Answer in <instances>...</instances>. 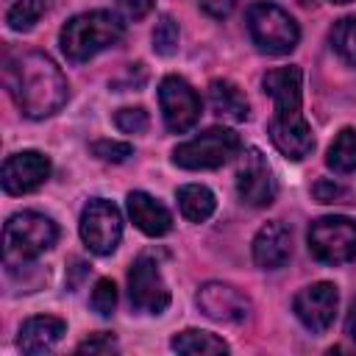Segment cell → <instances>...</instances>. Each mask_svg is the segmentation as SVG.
<instances>
[{
	"label": "cell",
	"instance_id": "6da1fadb",
	"mask_svg": "<svg viewBox=\"0 0 356 356\" xmlns=\"http://www.w3.org/2000/svg\"><path fill=\"white\" fill-rule=\"evenodd\" d=\"M264 92L273 97V120L270 139L281 156L292 161H303L314 150L312 128L303 117V72L300 67H275L261 78Z\"/></svg>",
	"mask_w": 356,
	"mask_h": 356
},
{
	"label": "cell",
	"instance_id": "7a4b0ae2",
	"mask_svg": "<svg viewBox=\"0 0 356 356\" xmlns=\"http://www.w3.org/2000/svg\"><path fill=\"white\" fill-rule=\"evenodd\" d=\"M6 86L19 111L31 120L53 117L70 97L61 67L44 53H22L6 64Z\"/></svg>",
	"mask_w": 356,
	"mask_h": 356
},
{
	"label": "cell",
	"instance_id": "3957f363",
	"mask_svg": "<svg viewBox=\"0 0 356 356\" xmlns=\"http://www.w3.org/2000/svg\"><path fill=\"white\" fill-rule=\"evenodd\" d=\"M125 33V22L120 14L111 11H86L72 17L70 22H64L61 33H58V44L61 53L67 56V61L72 64H83L89 58H95L97 53L114 47Z\"/></svg>",
	"mask_w": 356,
	"mask_h": 356
},
{
	"label": "cell",
	"instance_id": "277c9868",
	"mask_svg": "<svg viewBox=\"0 0 356 356\" xmlns=\"http://www.w3.org/2000/svg\"><path fill=\"white\" fill-rule=\"evenodd\" d=\"M58 239V228L47 214L17 211L3 225V259L6 267H17L50 250Z\"/></svg>",
	"mask_w": 356,
	"mask_h": 356
},
{
	"label": "cell",
	"instance_id": "5b68a950",
	"mask_svg": "<svg viewBox=\"0 0 356 356\" xmlns=\"http://www.w3.org/2000/svg\"><path fill=\"white\" fill-rule=\"evenodd\" d=\"M248 31L253 44L267 56H286L300 42L295 17L275 3H253L248 8Z\"/></svg>",
	"mask_w": 356,
	"mask_h": 356
},
{
	"label": "cell",
	"instance_id": "8992f818",
	"mask_svg": "<svg viewBox=\"0 0 356 356\" xmlns=\"http://www.w3.org/2000/svg\"><path fill=\"white\" fill-rule=\"evenodd\" d=\"M239 134L222 125H214L197 134L189 142H181L172 150V164L181 170H217L239 153Z\"/></svg>",
	"mask_w": 356,
	"mask_h": 356
},
{
	"label": "cell",
	"instance_id": "52a82bcc",
	"mask_svg": "<svg viewBox=\"0 0 356 356\" xmlns=\"http://www.w3.org/2000/svg\"><path fill=\"white\" fill-rule=\"evenodd\" d=\"M309 253L323 264H348L356 259V220L331 214L309 225Z\"/></svg>",
	"mask_w": 356,
	"mask_h": 356
},
{
	"label": "cell",
	"instance_id": "ba28073f",
	"mask_svg": "<svg viewBox=\"0 0 356 356\" xmlns=\"http://www.w3.org/2000/svg\"><path fill=\"white\" fill-rule=\"evenodd\" d=\"M81 239L83 245L97 253V256H108L117 250L120 239H122V214L120 209L106 200V197H92L83 211H81V222H78Z\"/></svg>",
	"mask_w": 356,
	"mask_h": 356
},
{
	"label": "cell",
	"instance_id": "9c48e42d",
	"mask_svg": "<svg viewBox=\"0 0 356 356\" xmlns=\"http://www.w3.org/2000/svg\"><path fill=\"white\" fill-rule=\"evenodd\" d=\"M236 192L242 203L253 209H264L275 200L278 184L273 178V170L259 147H245L239 153V167H236Z\"/></svg>",
	"mask_w": 356,
	"mask_h": 356
},
{
	"label": "cell",
	"instance_id": "30bf717a",
	"mask_svg": "<svg viewBox=\"0 0 356 356\" xmlns=\"http://www.w3.org/2000/svg\"><path fill=\"white\" fill-rule=\"evenodd\" d=\"M159 103H161L164 125L172 134H186L200 120V97H197V92L181 75L161 78V83H159Z\"/></svg>",
	"mask_w": 356,
	"mask_h": 356
},
{
	"label": "cell",
	"instance_id": "8fae6325",
	"mask_svg": "<svg viewBox=\"0 0 356 356\" xmlns=\"http://www.w3.org/2000/svg\"><path fill=\"white\" fill-rule=\"evenodd\" d=\"M128 295L131 306L145 314H161L170 306V289L159 264L150 256H139L128 270Z\"/></svg>",
	"mask_w": 356,
	"mask_h": 356
},
{
	"label": "cell",
	"instance_id": "7c38bea8",
	"mask_svg": "<svg viewBox=\"0 0 356 356\" xmlns=\"http://www.w3.org/2000/svg\"><path fill=\"white\" fill-rule=\"evenodd\" d=\"M197 309L217 323H242L250 317V298L225 281H206L195 295Z\"/></svg>",
	"mask_w": 356,
	"mask_h": 356
},
{
	"label": "cell",
	"instance_id": "4fadbf2b",
	"mask_svg": "<svg viewBox=\"0 0 356 356\" xmlns=\"http://www.w3.org/2000/svg\"><path fill=\"white\" fill-rule=\"evenodd\" d=\"M337 306H339V292L328 281H317V284L303 286L292 300V309H295L298 320L312 334H320L334 323Z\"/></svg>",
	"mask_w": 356,
	"mask_h": 356
},
{
	"label": "cell",
	"instance_id": "5bb4252c",
	"mask_svg": "<svg viewBox=\"0 0 356 356\" xmlns=\"http://www.w3.org/2000/svg\"><path fill=\"white\" fill-rule=\"evenodd\" d=\"M50 159L39 150H19L3 161V189L8 195H28L50 178Z\"/></svg>",
	"mask_w": 356,
	"mask_h": 356
},
{
	"label": "cell",
	"instance_id": "9a60e30c",
	"mask_svg": "<svg viewBox=\"0 0 356 356\" xmlns=\"http://www.w3.org/2000/svg\"><path fill=\"white\" fill-rule=\"evenodd\" d=\"M292 253V234L281 220L264 222L253 236V261L261 270H278L289 261Z\"/></svg>",
	"mask_w": 356,
	"mask_h": 356
},
{
	"label": "cell",
	"instance_id": "2e32d148",
	"mask_svg": "<svg viewBox=\"0 0 356 356\" xmlns=\"http://www.w3.org/2000/svg\"><path fill=\"white\" fill-rule=\"evenodd\" d=\"M67 334V323L61 317L53 314H39V317H28L19 325V337L17 345L22 353L28 356H39V353H50Z\"/></svg>",
	"mask_w": 356,
	"mask_h": 356
},
{
	"label": "cell",
	"instance_id": "e0dca14e",
	"mask_svg": "<svg viewBox=\"0 0 356 356\" xmlns=\"http://www.w3.org/2000/svg\"><path fill=\"white\" fill-rule=\"evenodd\" d=\"M128 217L134 220V225L147 234V236H164L172 228V214L167 211L164 203H159L153 195L147 192H128Z\"/></svg>",
	"mask_w": 356,
	"mask_h": 356
},
{
	"label": "cell",
	"instance_id": "ac0fdd59",
	"mask_svg": "<svg viewBox=\"0 0 356 356\" xmlns=\"http://www.w3.org/2000/svg\"><path fill=\"white\" fill-rule=\"evenodd\" d=\"M209 103H211V111L222 120H234V122H242L248 120L250 114V106L242 95V89L225 78H217L209 83Z\"/></svg>",
	"mask_w": 356,
	"mask_h": 356
},
{
	"label": "cell",
	"instance_id": "d6986e66",
	"mask_svg": "<svg viewBox=\"0 0 356 356\" xmlns=\"http://www.w3.org/2000/svg\"><path fill=\"white\" fill-rule=\"evenodd\" d=\"M175 197H178V206H181V214L189 222H206L217 209L214 192L203 184H184V186H178Z\"/></svg>",
	"mask_w": 356,
	"mask_h": 356
},
{
	"label": "cell",
	"instance_id": "ffe728a7",
	"mask_svg": "<svg viewBox=\"0 0 356 356\" xmlns=\"http://www.w3.org/2000/svg\"><path fill=\"white\" fill-rule=\"evenodd\" d=\"M170 348L178 353H189V356H206V353H228V342L220 339L211 331H200V328H186L181 334H175L170 339Z\"/></svg>",
	"mask_w": 356,
	"mask_h": 356
},
{
	"label": "cell",
	"instance_id": "44dd1931",
	"mask_svg": "<svg viewBox=\"0 0 356 356\" xmlns=\"http://www.w3.org/2000/svg\"><path fill=\"white\" fill-rule=\"evenodd\" d=\"M325 164L334 172H353L356 170V131L353 128H342L337 134V139L328 147Z\"/></svg>",
	"mask_w": 356,
	"mask_h": 356
},
{
	"label": "cell",
	"instance_id": "7402d4cb",
	"mask_svg": "<svg viewBox=\"0 0 356 356\" xmlns=\"http://www.w3.org/2000/svg\"><path fill=\"white\" fill-rule=\"evenodd\" d=\"M47 8H50V0H17V3L8 8L6 22H8L11 31L25 33V31H31V28L42 19V14H44Z\"/></svg>",
	"mask_w": 356,
	"mask_h": 356
},
{
	"label": "cell",
	"instance_id": "603a6c76",
	"mask_svg": "<svg viewBox=\"0 0 356 356\" xmlns=\"http://www.w3.org/2000/svg\"><path fill=\"white\" fill-rule=\"evenodd\" d=\"M331 47L342 56V61L356 67V17H342V19L334 22V28H331Z\"/></svg>",
	"mask_w": 356,
	"mask_h": 356
},
{
	"label": "cell",
	"instance_id": "cb8c5ba5",
	"mask_svg": "<svg viewBox=\"0 0 356 356\" xmlns=\"http://www.w3.org/2000/svg\"><path fill=\"white\" fill-rule=\"evenodd\" d=\"M178 39H181L178 22L170 14H161L159 22H156V28H153V50L159 56H172L178 50Z\"/></svg>",
	"mask_w": 356,
	"mask_h": 356
},
{
	"label": "cell",
	"instance_id": "d4e9b609",
	"mask_svg": "<svg viewBox=\"0 0 356 356\" xmlns=\"http://www.w3.org/2000/svg\"><path fill=\"white\" fill-rule=\"evenodd\" d=\"M114 125L122 131V134H145L147 125H150V117L142 106H125L114 114Z\"/></svg>",
	"mask_w": 356,
	"mask_h": 356
},
{
	"label": "cell",
	"instance_id": "484cf974",
	"mask_svg": "<svg viewBox=\"0 0 356 356\" xmlns=\"http://www.w3.org/2000/svg\"><path fill=\"white\" fill-rule=\"evenodd\" d=\"M92 309L100 314V317H111L114 314V306H117V286L111 278H100L92 289Z\"/></svg>",
	"mask_w": 356,
	"mask_h": 356
},
{
	"label": "cell",
	"instance_id": "4316f807",
	"mask_svg": "<svg viewBox=\"0 0 356 356\" xmlns=\"http://www.w3.org/2000/svg\"><path fill=\"white\" fill-rule=\"evenodd\" d=\"M89 150H92V156H97L100 161H114V164H120V161H125L128 156H134V145H128V142H114V139H97V142L89 145Z\"/></svg>",
	"mask_w": 356,
	"mask_h": 356
},
{
	"label": "cell",
	"instance_id": "83f0119b",
	"mask_svg": "<svg viewBox=\"0 0 356 356\" xmlns=\"http://www.w3.org/2000/svg\"><path fill=\"white\" fill-rule=\"evenodd\" d=\"M114 6H117V14H120L122 19L139 22V19H145V17L153 11L156 0H114Z\"/></svg>",
	"mask_w": 356,
	"mask_h": 356
},
{
	"label": "cell",
	"instance_id": "f1b7e54d",
	"mask_svg": "<svg viewBox=\"0 0 356 356\" xmlns=\"http://www.w3.org/2000/svg\"><path fill=\"white\" fill-rule=\"evenodd\" d=\"M117 350H120L117 339H114L111 334H106V331H100V334L83 339V342L75 348V353H117Z\"/></svg>",
	"mask_w": 356,
	"mask_h": 356
},
{
	"label": "cell",
	"instance_id": "f546056e",
	"mask_svg": "<svg viewBox=\"0 0 356 356\" xmlns=\"http://www.w3.org/2000/svg\"><path fill=\"white\" fill-rule=\"evenodd\" d=\"M312 195L317 203H339L345 197V189L337 184V181H328V178H320L314 186H312Z\"/></svg>",
	"mask_w": 356,
	"mask_h": 356
},
{
	"label": "cell",
	"instance_id": "4dcf8cb0",
	"mask_svg": "<svg viewBox=\"0 0 356 356\" xmlns=\"http://www.w3.org/2000/svg\"><path fill=\"white\" fill-rule=\"evenodd\" d=\"M197 6H200L209 17H214V19H225V17L234 11L236 0H197Z\"/></svg>",
	"mask_w": 356,
	"mask_h": 356
},
{
	"label": "cell",
	"instance_id": "1f68e13d",
	"mask_svg": "<svg viewBox=\"0 0 356 356\" xmlns=\"http://www.w3.org/2000/svg\"><path fill=\"white\" fill-rule=\"evenodd\" d=\"M345 331H348V337L356 342V300L350 303V312H348V320H345Z\"/></svg>",
	"mask_w": 356,
	"mask_h": 356
},
{
	"label": "cell",
	"instance_id": "d6a6232c",
	"mask_svg": "<svg viewBox=\"0 0 356 356\" xmlns=\"http://www.w3.org/2000/svg\"><path fill=\"white\" fill-rule=\"evenodd\" d=\"M331 3H337V6H345V3H350V0H331Z\"/></svg>",
	"mask_w": 356,
	"mask_h": 356
}]
</instances>
